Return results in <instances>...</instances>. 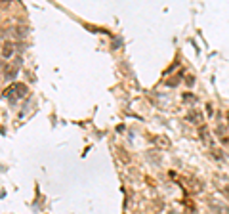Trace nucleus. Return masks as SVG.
Returning <instances> with one entry per match:
<instances>
[{"label": "nucleus", "mask_w": 229, "mask_h": 214, "mask_svg": "<svg viewBox=\"0 0 229 214\" xmlns=\"http://www.w3.org/2000/svg\"><path fill=\"white\" fill-rule=\"evenodd\" d=\"M13 52H15L13 42H6V40H4V46H2V59H4V61L10 59V57L13 56Z\"/></svg>", "instance_id": "f03ea898"}, {"label": "nucleus", "mask_w": 229, "mask_h": 214, "mask_svg": "<svg viewBox=\"0 0 229 214\" xmlns=\"http://www.w3.org/2000/svg\"><path fill=\"white\" fill-rule=\"evenodd\" d=\"M27 94V86L25 84H10L6 90H4V98H10V100H19V98H23Z\"/></svg>", "instance_id": "f257e3e1"}, {"label": "nucleus", "mask_w": 229, "mask_h": 214, "mask_svg": "<svg viewBox=\"0 0 229 214\" xmlns=\"http://www.w3.org/2000/svg\"><path fill=\"white\" fill-rule=\"evenodd\" d=\"M201 119H203V117H201V113H197V111H191L189 115H187V120H189V122H201Z\"/></svg>", "instance_id": "7ed1b4c3"}]
</instances>
